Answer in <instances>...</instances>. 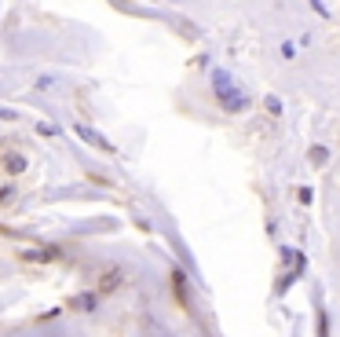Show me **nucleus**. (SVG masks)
<instances>
[{"label":"nucleus","instance_id":"obj_1","mask_svg":"<svg viewBox=\"0 0 340 337\" xmlns=\"http://www.w3.org/2000/svg\"><path fill=\"white\" fill-rule=\"evenodd\" d=\"M212 88H216V96H220L223 110H230V114H238V110H245V106H249V96L230 85V77H227L223 70H216V73H212Z\"/></svg>","mask_w":340,"mask_h":337},{"label":"nucleus","instance_id":"obj_2","mask_svg":"<svg viewBox=\"0 0 340 337\" xmlns=\"http://www.w3.org/2000/svg\"><path fill=\"white\" fill-rule=\"evenodd\" d=\"M77 136H81L84 143H95L99 150H106V154H114V143H106V140H103V136H99L95 129H88V125H77Z\"/></svg>","mask_w":340,"mask_h":337},{"label":"nucleus","instance_id":"obj_3","mask_svg":"<svg viewBox=\"0 0 340 337\" xmlns=\"http://www.w3.org/2000/svg\"><path fill=\"white\" fill-rule=\"evenodd\" d=\"M0 165H4L8 173H11V176H19V173H26V165H29V161H26L22 154H11V150H8V154L0 158Z\"/></svg>","mask_w":340,"mask_h":337},{"label":"nucleus","instance_id":"obj_4","mask_svg":"<svg viewBox=\"0 0 340 337\" xmlns=\"http://www.w3.org/2000/svg\"><path fill=\"white\" fill-rule=\"evenodd\" d=\"M117 286H121V271L117 268H106L103 279H99V289H103V293H110V289H117Z\"/></svg>","mask_w":340,"mask_h":337},{"label":"nucleus","instance_id":"obj_5","mask_svg":"<svg viewBox=\"0 0 340 337\" xmlns=\"http://www.w3.org/2000/svg\"><path fill=\"white\" fill-rule=\"evenodd\" d=\"M70 304H73V308H88V312H91V308H95V297H91V293H81V297H73Z\"/></svg>","mask_w":340,"mask_h":337},{"label":"nucleus","instance_id":"obj_6","mask_svg":"<svg viewBox=\"0 0 340 337\" xmlns=\"http://www.w3.org/2000/svg\"><path fill=\"white\" fill-rule=\"evenodd\" d=\"M326 158H329V150H326V147H311V161H315V165H322Z\"/></svg>","mask_w":340,"mask_h":337},{"label":"nucleus","instance_id":"obj_7","mask_svg":"<svg viewBox=\"0 0 340 337\" xmlns=\"http://www.w3.org/2000/svg\"><path fill=\"white\" fill-rule=\"evenodd\" d=\"M264 106H267V114H282V103H278L274 96H267V99H264Z\"/></svg>","mask_w":340,"mask_h":337},{"label":"nucleus","instance_id":"obj_8","mask_svg":"<svg viewBox=\"0 0 340 337\" xmlns=\"http://www.w3.org/2000/svg\"><path fill=\"white\" fill-rule=\"evenodd\" d=\"M11 194H15L11 187H0V205H8V202H11Z\"/></svg>","mask_w":340,"mask_h":337},{"label":"nucleus","instance_id":"obj_9","mask_svg":"<svg viewBox=\"0 0 340 337\" xmlns=\"http://www.w3.org/2000/svg\"><path fill=\"white\" fill-rule=\"evenodd\" d=\"M0 117H15V114H11V110H0Z\"/></svg>","mask_w":340,"mask_h":337}]
</instances>
